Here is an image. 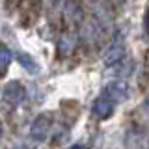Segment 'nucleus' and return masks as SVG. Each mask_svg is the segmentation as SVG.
Segmentation results:
<instances>
[{"label": "nucleus", "instance_id": "nucleus-1", "mask_svg": "<svg viewBox=\"0 0 149 149\" xmlns=\"http://www.w3.org/2000/svg\"><path fill=\"white\" fill-rule=\"evenodd\" d=\"M50 125H52V114L50 112H43L34 119L30 127V138L36 140V142H45L47 136H49Z\"/></svg>", "mask_w": 149, "mask_h": 149}, {"label": "nucleus", "instance_id": "nucleus-2", "mask_svg": "<svg viewBox=\"0 0 149 149\" xmlns=\"http://www.w3.org/2000/svg\"><path fill=\"white\" fill-rule=\"evenodd\" d=\"M125 54H127V50H125V39L121 34H118L104 52V63L106 65H118L119 62L125 60Z\"/></svg>", "mask_w": 149, "mask_h": 149}, {"label": "nucleus", "instance_id": "nucleus-3", "mask_svg": "<svg viewBox=\"0 0 149 149\" xmlns=\"http://www.w3.org/2000/svg\"><path fill=\"white\" fill-rule=\"evenodd\" d=\"M102 95L108 97L112 102H123L129 97V84L125 80H112L104 86Z\"/></svg>", "mask_w": 149, "mask_h": 149}, {"label": "nucleus", "instance_id": "nucleus-4", "mask_svg": "<svg viewBox=\"0 0 149 149\" xmlns=\"http://www.w3.org/2000/svg\"><path fill=\"white\" fill-rule=\"evenodd\" d=\"M2 97H4V101L9 102L11 106L21 104V102L24 101V97H26L24 86H22L21 82H17V80L8 82L6 86H4V90H2Z\"/></svg>", "mask_w": 149, "mask_h": 149}, {"label": "nucleus", "instance_id": "nucleus-5", "mask_svg": "<svg viewBox=\"0 0 149 149\" xmlns=\"http://www.w3.org/2000/svg\"><path fill=\"white\" fill-rule=\"evenodd\" d=\"M91 112H93V116H95L97 119H101V121L110 119V118H112V114H114V102H112L108 97L101 95L99 99L93 102Z\"/></svg>", "mask_w": 149, "mask_h": 149}, {"label": "nucleus", "instance_id": "nucleus-6", "mask_svg": "<svg viewBox=\"0 0 149 149\" xmlns=\"http://www.w3.org/2000/svg\"><path fill=\"white\" fill-rule=\"evenodd\" d=\"M17 62L32 74H36L37 71H39V65L36 63V60L32 58L30 54H26V52H17Z\"/></svg>", "mask_w": 149, "mask_h": 149}, {"label": "nucleus", "instance_id": "nucleus-7", "mask_svg": "<svg viewBox=\"0 0 149 149\" xmlns=\"http://www.w3.org/2000/svg\"><path fill=\"white\" fill-rule=\"evenodd\" d=\"M11 60H13V52L8 49L6 45L0 43V77H2V74L8 71V67H9V63H11Z\"/></svg>", "mask_w": 149, "mask_h": 149}, {"label": "nucleus", "instance_id": "nucleus-8", "mask_svg": "<svg viewBox=\"0 0 149 149\" xmlns=\"http://www.w3.org/2000/svg\"><path fill=\"white\" fill-rule=\"evenodd\" d=\"M142 112H143V116L149 119V95L142 101Z\"/></svg>", "mask_w": 149, "mask_h": 149}, {"label": "nucleus", "instance_id": "nucleus-9", "mask_svg": "<svg viewBox=\"0 0 149 149\" xmlns=\"http://www.w3.org/2000/svg\"><path fill=\"white\" fill-rule=\"evenodd\" d=\"M143 28H146V34L149 36V9L146 11V17H143Z\"/></svg>", "mask_w": 149, "mask_h": 149}, {"label": "nucleus", "instance_id": "nucleus-10", "mask_svg": "<svg viewBox=\"0 0 149 149\" xmlns=\"http://www.w3.org/2000/svg\"><path fill=\"white\" fill-rule=\"evenodd\" d=\"M71 149H86V147H84V146H73Z\"/></svg>", "mask_w": 149, "mask_h": 149}, {"label": "nucleus", "instance_id": "nucleus-11", "mask_svg": "<svg viewBox=\"0 0 149 149\" xmlns=\"http://www.w3.org/2000/svg\"><path fill=\"white\" fill-rule=\"evenodd\" d=\"M45 2H47V4H54V0H45Z\"/></svg>", "mask_w": 149, "mask_h": 149}, {"label": "nucleus", "instance_id": "nucleus-12", "mask_svg": "<svg viewBox=\"0 0 149 149\" xmlns=\"http://www.w3.org/2000/svg\"><path fill=\"white\" fill-rule=\"evenodd\" d=\"M114 2H116V4H121V2H123V0H114Z\"/></svg>", "mask_w": 149, "mask_h": 149}, {"label": "nucleus", "instance_id": "nucleus-13", "mask_svg": "<svg viewBox=\"0 0 149 149\" xmlns=\"http://www.w3.org/2000/svg\"><path fill=\"white\" fill-rule=\"evenodd\" d=\"M0 136H2V123H0Z\"/></svg>", "mask_w": 149, "mask_h": 149}]
</instances>
